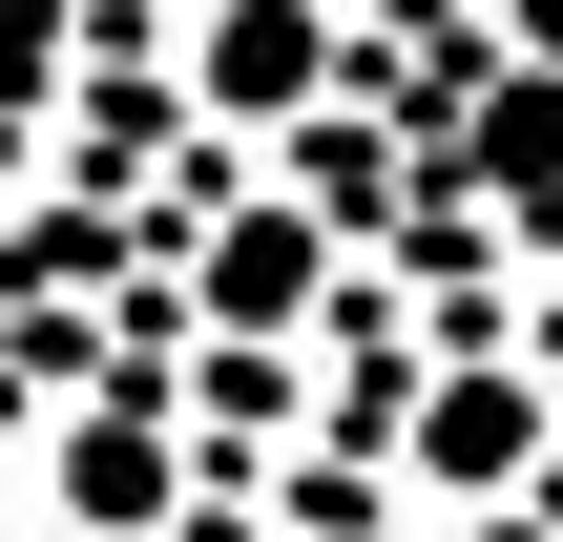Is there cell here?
<instances>
[{"label": "cell", "instance_id": "3957f363", "mask_svg": "<svg viewBox=\"0 0 563 542\" xmlns=\"http://www.w3.org/2000/svg\"><path fill=\"white\" fill-rule=\"evenodd\" d=\"M167 542H292V522H272V501H230V480H209V501H188V522H167Z\"/></svg>", "mask_w": 563, "mask_h": 542}, {"label": "cell", "instance_id": "277c9868", "mask_svg": "<svg viewBox=\"0 0 563 542\" xmlns=\"http://www.w3.org/2000/svg\"><path fill=\"white\" fill-rule=\"evenodd\" d=\"M42 42H63V0H0V63H42Z\"/></svg>", "mask_w": 563, "mask_h": 542}, {"label": "cell", "instance_id": "6da1fadb", "mask_svg": "<svg viewBox=\"0 0 563 542\" xmlns=\"http://www.w3.org/2000/svg\"><path fill=\"white\" fill-rule=\"evenodd\" d=\"M167 104L230 146H292L313 104H355V0H167Z\"/></svg>", "mask_w": 563, "mask_h": 542}, {"label": "cell", "instance_id": "7a4b0ae2", "mask_svg": "<svg viewBox=\"0 0 563 542\" xmlns=\"http://www.w3.org/2000/svg\"><path fill=\"white\" fill-rule=\"evenodd\" d=\"M188 501H209V460H188L167 397H63V439H42V522L63 542H167Z\"/></svg>", "mask_w": 563, "mask_h": 542}]
</instances>
